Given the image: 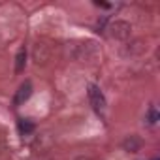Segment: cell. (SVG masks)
Listing matches in <instances>:
<instances>
[{
    "mask_svg": "<svg viewBox=\"0 0 160 160\" xmlns=\"http://www.w3.org/2000/svg\"><path fill=\"white\" fill-rule=\"evenodd\" d=\"M130 30L132 28H130V25L126 21H115L109 27V36L115 38V40H126L130 36Z\"/></svg>",
    "mask_w": 160,
    "mask_h": 160,
    "instance_id": "obj_1",
    "label": "cell"
},
{
    "mask_svg": "<svg viewBox=\"0 0 160 160\" xmlns=\"http://www.w3.org/2000/svg\"><path fill=\"white\" fill-rule=\"evenodd\" d=\"M89 98H91V104H92V108H94L96 111H104V108H106V98H104L102 91H100L96 85H91V87H89Z\"/></svg>",
    "mask_w": 160,
    "mask_h": 160,
    "instance_id": "obj_2",
    "label": "cell"
},
{
    "mask_svg": "<svg viewBox=\"0 0 160 160\" xmlns=\"http://www.w3.org/2000/svg\"><path fill=\"white\" fill-rule=\"evenodd\" d=\"M49 58H51V49L45 43L38 42L36 47H34V60H36V64H45Z\"/></svg>",
    "mask_w": 160,
    "mask_h": 160,
    "instance_id": "obj_3",
    "label": "cell"
},
{
    "mask_svg": "<svg viewBox=\"0 0 160 160\" xmlns=\"http://www.w3.org/2000/svg\"><path fill=\"white\" fill-rule=\"evenodd\" d=\"M32 94V83L30 81H25L21 87H19V91H17V94H15V106H21L23 102H27L28 100V96Z\"/></svg>",
    "mask_w": 160,
    "mask_h": 160,
    "instance_id": "obj_4",
    "label": "cell"
},
{
    "mask_svg": "<svg viewBox=\"0 0 160 160\" xmlns=\"http://www.w3.org/2000/svg\"><path fill=\"white\" fill-rule=\"evenodd\" d=\"M25 58H27V51L25 49H19L17 57H15V73H21L23 68H25Z\"/></svg>",
    "mask_w": 160,
    "mask_h": 160,
    "instance_id": "obj_5",
    "label": "cell"
},
{
    "mask_svg": "<svg viewBox=\"0 0 160 160\" xmlns=\"http://www.w3.org/2000/svg\"><path fill=\"white\" fill-rule=\"evenodd\" d=\"M124 147H126L130 152H136V151L141 147V141H139L136 136H130V139H126V141H124Z\"/></svg>",
    "mask_w": 160,
    "mask_h": 160,
    "instance_id": "obj_6",
    "label": "cell"
},
{
    "mask_svg": "<svg viewBox=\"0 0 160 160\" xmlns=\"http://www.w3.org/2000/svg\"><path fill=\"white\" fill-rule=\"evenodd\" d=\"M19 128H21V132H32L34 130V124L28 122V121H21L19 122Z\"/></svg>",
    "mask_w": 160,
    "mask_h": 160,
    "instance_id": "obj_7",
    "label": "cell"
},
{
    "mask_svg": "<svg viewBox=\"0 0 160 160\" xmlns=\"http://www.w3.org/2000/svg\"><path fill=\"white\" fill-rule=\"evenodd\" d=\"M156 121H158V113L154 108H151L149 109V122H156Z\"/></svg>",
    "mask_w": 160,
    "mask_h": 160,
    "instance_id": "obj_8",
    "label": "cell"
}]
</instances>
